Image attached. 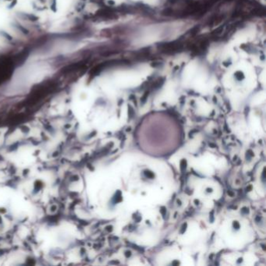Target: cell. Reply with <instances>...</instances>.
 <instances>
[{"instance_id":"cell-1","label":"cell","mask_w":266,"mask_h":266,"mask_svg":"<svg viewBox=\"0 0 266 266\" xmlns=\"http://www.w3.org/2000/svg\"><path fill=\"white\" fill-rule=\"evenodd\" d=\"M233 77H234V79H235L236 81H239V82H240V81H243L245 79V74H244V73L241 70H237V71H236L234 73V74H233Z\"/></svg>"},{"instance_id":"cell-2","label":"cell","mask_w":266,"mask_h":266,"mask_svg":"<svg viewBox=\"0 0 266 266\" xmlns=\"http://www.w3.org/2000/svg\"><path fill=\"white\" fill-rule=\"evenodd\" d=\"M122 195H121V191H117V192L116 193V195L114 196L113 200H114V202L115 203H118L120 202L121 201H122Z\"/></svg>"},{"instance_id":"cell-3","label":"cell","mask_w":266,"mask_h":266,"mask_svg":"<svg viewBox=\"0 0 266 266\" xmlns=\"http://www.w3.org/2000/svg\"><path fill=\"white\" fill-rule=\"evenodd\" d=\"M186 168H187V161H186V159H182L180 162V169H181L182 172H183V171H185Z\"/></svg>"},{"instance_id":"cell-4","label":"cell","mask_w":266,"mask_h":266,"mask_svg":"<svg viewBox=\"0 0 266 266\" xmlns=\"http://www.w3.org/2000/svg\"><path fill=\"white\" fill-rule=\"evenodd\" d=\"M144 175L146 176V177L149 178V179H153L155 177V174L152 172H151L149 170H145L144 171Z\"/></svg>"},{"instance_id":"cell-5","label":"cell","mask_w":266,"mask_h":266,"mask_svg":"<svg viewBox=\"0 0 266 266\" xmlns=\"http://www.w3.org/2000/svg\"><path fill=\"white\" fill-rule=\"evenodd\" d=\"M128 116L130 118H133L134 116V111H133V108L130 106L128 105Z\"/></svg>"},{"instance_id":"cell-6","label":"cell","mask_w":266,"mask_h":266,"mask_svg":"<svg viewBox=\"0 0 266 266\" xmlns=\"http://www.w3.org/2000/svg\"><path fill=\"white\" fill-rule=\"evenodd\" d=\"M127 244L128 245H130V246H131V247H133V249H136L137 251H140V252H144V249H142L141 247H138V246H137V245H135V244H130V243H127Z\"/></svg>"},{"instance_id":"cell-7","label":"cell","mask_w":266,"mask_h":266,"mask_svg":"<svg viewBox=\"0 0 266 266\" xmlns=\"http://www.w3.org/2000/svg\"><path fill=\"white\" fill-rule=\"evenodd\" d=\"M253 156H254V153L252 152V151L251 150H248L247 152V155H246V158L249 160V159L252 158Z\"/></svg>"},{"instance_id":"cell-8","label":"cell","mask_w":266,"mask_h":266,"mask_svg":"<svg viewBox=\"0 0 266 266\" xmlns=\"http://www.w3.org/2000/svg\"><path fill=\"white\" fill-rule=\"evenodd\" d=\"M187 224L186 222L185 223H183V224L182 225V226H181V230H180V233H182V234L185 233L186 230H187Z\"/></svg>"},{"instance_id":"cell-9","label":"cell","mask_w":266,"mask_h":266,"mask_svg":"<svg viewBox=\"0 0 266 266\" xmlns=\"http://www.w3.org/2000/svg\"><path fill=\"white\" fill-rule=\"evenodd\" d=\"M160 212H161L162 215L163 216H165L166 214V208L164 207V206H162L161 208H160Z\"/></svg>"},{"instance_id":"cell-10","label":"cell","mask_w":266,"mask_h":266,"mask_svg":"<svg viewBox=\"0 0 266 266\" xmlns=\"http://www.w3.org/2000/svg\"><path fill=\"white\" fill-rule=\"evenodd\" d=\"M233 226L236 230H239L240 229V224H239V222L237 221H234L233 222Z\"/></svg>"},{"instance_id":"cell-11","label":"cell","mask_w":266,"mask_h":266,"mask_svg":"<svg viewBox=\"0 0 266 266\" xmlns=\"http://www.w3.org/2000/svg\"><path fill=\"white\" fill-rule=\"evenodd\" d=\"M209 219H210V222H214V211H211L209 215Z\"/></svg>"},{"instance_id":"cell-12","label":"cell","mask_w":266,"mask_h":266,"mask_svg":"<svg viewBox=\"0 0 266 266\" xmlns=\"http://www.w3.org/2000/svg\"><path fill=\"white\" fill-rule=\"evenodd\" d=\"M241 211H242V213L248 214L249 213V209H248V208H247V207H244V208H242Z\"/></svg>"},{"instance_id":"cell-13","label":"cell","mask_w":266,"mask_h":266,"mask_svg":"<svg viewBox=\"0 0 266 266\" xmlns=\"http://www.w3.org/2000/svg\"><path fill=\"white\" fill-rule=\"evenodd\" d=\"M147 94H148V92H146V93H145V94H144V96L142 97V98H141V102L142 103L145 102V101H146V99H147Z\"/></svg>"},{"instance_id":"cell-14","label":"cell","mask_w":266,"mask_h":266,"mask_svg":"<svg viewBox=\"0 0 266 266\" xmlns=\"http://www.w3.org/2000/svg\"><path fill=\"white\" fill-rule=\"evenodd\" d=\"M125 256H126V258H130V256H131V251H125Z\"/></svg>"},{"instance_id":"cell-15","label":"cell","mask_w":266,"mask_h":266,"mask_svg":"<svg viewBox=\"0 0 266 266\" xmlns=\"http://www.w3.org/2000/svg\"><path fill=\"white\" fill-rule=\"evenodd\" d=\"M227 194H228V195H230V196H231V197H233V196H234V194H233V192L231 191H228Z\"/></svg>"},{"instance_id":"cell-16","label":"cell","mask_w":266,"mask_h":266,"mask_svg":"<svg viewBox=\"0 0 266 266\" xmlns=\"http://www.w3.org/2000/svg\"><path fill=\"white\" fill-rule=\"evenodd\" d=\"M196 132H197V130H192V131H191V132H190V137H191V135H193V133H196Z\"/></svg>"},{"instance_id":"cell-17","label":"cell","mask_w":266,"mask_h":266,"mask_svg":"<svg viewBox=\"0 0 266 266\" xmlns=\"http://www.w3.org/2000/svg\"><path fill=\"white\" fill-rule=\"evenodd\" d=\"M261 220V217L260 216H257L256 217V219H255V221H256V222H260Z\"/></svg>"},{"instance_id":"cell-18","label":"cell","mask_w":266,"mask_h":266,"mask_svg":"<svg viewBox=\"0 0 266 266\" xmlns=\"http://www.w3.org/2000/svg\"><path fill=\"white\" fill-rule=\"evenodd\" d=\"M106 229H107L108 231H112V226H108L106 227Z\"/></svg>"},{"instance_id":"cell-19","label":"cell","mask_w":266,"mask_h":266,"mask_svg":"<svg viewBox=\"0 0 266 266\" xmlns=\"http://www.w3.org/2000/svg\"><path fill=\"white\" fill-rule=\"evenodd\" d=\"M209 146H210V147H213V148H215V147H217L215 144H212V143H209Z\"/></svg>"},{"instance_id":"cell-20","label":"cell","mask_w":266,"mask_h":266,"mask_svg":"<svg viewBox=\"0 0 266 266\" xmlns=\"http://www.w3.org/2000/svg\"><path fill=\"white\" fill-rule=\"evenodd\" d=\"M206 191H207V192H208V193H211V192H212V189H211V188H207V189H206Z\"/></svg>"},{"instance_id":"cell-21","label":"cell","mask_w":266,"mask_h":266,"mask_svg":"<svg viewBox=\"0 0 266 266\" xmlns=\"http://www.w3.org/2000/svg\"><path fill=\"white\" fill-rule=\"evenodd\" d=\"M194 203H195V205H199V201L198 200H194Z\"/></svg>"},{"instance_id":"cell-22","label":"cell","mask_w":266,"mask_h":266,"mask_svg":"<svg viewBox=\"0 0 266 266\" xmlns=\"http://www.w3.org/2000/svg\"><path fill=\"white\" fill-rule=\"evenodd\" d=\"M251 188H252V187H251V186H249L248 187H247V191H251Z\"/></svg>"},{"instance_id":"cell-23","label":"cell","mask_w":266,"mask_h":266,"mask_svg":"<svg viewBox=\"0 0 266 266\" xmlns=\"http://www.w3.org/2000/svg\"><path fill=\"white\" fill-rule=\"evenodd\" d=\"M179 262H177V261H173V262H172V265H179Z\"/></svg>"},{"instance_id":"cell-24","label":"cell","mask_w":266,"mask_h":266,"mask_svg":"<svg viewBox=\"0 0 266 266\" xmlns=\"http://www.w3.org/2000/svg\"><path fill=\"white\" fill-rule=\"evenodd\" d=\"M177 203L179 205H181V201L180 200H177Z\"/></svg>"},{"instance_id":"cell-25","label":"cell","mask_w":266,"mask_h":266,"mask_svg":"<svg viewBox=\"0 0 266 266\" xmlns=\"http://www.w3.org/2000/svg\"><path fill=\"white\" fill-rule=\"evenodd\" d=\"M238 261H237V262H238V263H240V261H242V260H243V259H242V258H239L238 259Z\"/></svg>"},{"instance_id":"cell-26","label":"cell","mask_w":266,"mask_h":266,"mask_svg":"<svg viewBox=\"0 0 266 266\" xmlns=\"http://www.w3.org/2000/svg\"><path fill=\"white\" fill-rule=\"evenodd\" d=\"M127 131H130V127L127 128Z\"/></svg>"}]
</instances>
